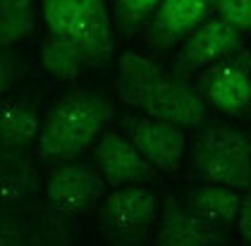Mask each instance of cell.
Masks as SVG:
<instances>
[{
	"mask_svg": "<svg viewBox=\"0 0 251 246\" xmlns=\"http://www.w3.org/2000/svg\"><path fill=\"white\" fill-rule=\"evenodd\" d=\"M117 91L139 110L179 127H199L206 117V100L192 84L165 74L153 60L122 53L117 60Z\"/></svg>",
	"mask_w": 251,
	"mask_h": 246,
	"instance_id": "6da1fadb",
	"label": "cell"
},
{
	"mask_svg": "<svg viewBox=\"0 0 251 246\" xmlns=\"http://www.w3.org/2000/svg\"><path fill=\"white\" fill-rule=\"evenodd\" d=\"M110 117L113 108L100 96H77L60 100L41 124L39 153L60 163L75 160L96 144Z\"/></svg>",
	"mask_w": 251,
	"mask_h": 246,
	"instance_id": "7a4b0ae2",
	"label": "cell"
},
{
	"mask_svg": "<svg viewBox=\"0 0 251 246\" xmlns=\"http://www.w3.org/2000/svg\"><path fill=\"white\" fill-rule=\"evenodd\" d=\"M50 36L70 43L84 65L105 62L113 53V24L103 0H41Z\"/></svg>",
	"mask_w": 251,
	"mask_h": 246,
	"instance_id": "3957f363",
	"label": "cell"
},
{
	"mask_svg": "<svg viewBox=\"0 0 251 246\" xmlns=\"http://www.w3.org/2000/svg\"><path fill=\"white\" fill-rule=\"evenodd\" d=\"M94 155L98 172L103 174L105 184H110L113 189L151 182L158 172L153 163L120 132L100 134Z\"/></svg>",
	"mask_w": 251,
	"mask_h": 246,
	"instance_id": "277c9868",
	"label": "cell"
},
{
	"mask_svg": "<svg viewBox=\"0 0 251 246\" xmlns=\"http://www.w3.org/2000/svg\"><path fill=\"white\" fill-rule=\"evenodd\" d=\"M125 134L144 153L158 172H175L187 151L184 127L158 120V117H132L125 122Z\"/></svg>",
	"mask_w": 251,
	"mask_h": 246,
	"instance_id": "5b68a950",
	"label": "cell"
},
{
	"mask_svg": "<svg viewBox=\"0 0 251 246\" xmlns=\"http://www.w3.org/2000/svg\"><path fill=\"white\" fill-rule=\"evenodd\" d=\"M158 198L144 184L120 187L105 196L100 208V227L113 234H141L155 220Z\"/></svg>",
	"mask_w": 251,
	"mask_h": 246,
	"instance_id": "8992f818",
	"label": "cell"
},
{
	"mask_svg": "<svg viewBox=\"0 0 251 246\" xmlns=\"http://www.w3.org/2000/svg\"><path fill=\"white\" fill-rule=\"evenodd\" d=\"M242 46V34L225 19H206L194 29L179 50V62L187 70H201L223 62Z\"/></svg>",
	"mask_w": 251,
	"mask_h": 246,
	"instance_id": "52a82bcc",
	"label": "cell"
},
{
	"mask_svg": "<svg viewBox=\"0 0 251 246\" xmlns=\"http://www.w3.org/2000/svg\"><path fill=\"white\" fill-rule=\"evenodd\" d=\"M100 177L103 174H98L86 163L60 165L46 184V196L60 210H81L103 196L105 179Z\"/></svg>",
	"mask_w": 251,
	"mask_h": 246,
	"instance_id": "ba28073f",
	"label": "cell"
},
{
	"mask_svg": "<svg viewBox=\"0 0 251 246\" xmlns=\"http://www.w3.org/2000/svg\"><path fill=\"white\" fill-rule=\"evenodd\" d=\"M203 98L225 115H239L251 105V76L239 62H218L203 76Z\"/></svg>",
	"mask_w": 251,
	"mask_h": 246,
	"instance_id": "9c48e42d",
	"label": "cell"
},
{
	"mask_svg": "<svg viewBox=\"0 0 251 246\" xmlns=\"http://www.w3.org/2000/svg\"><path fill=\"white\" fill-rule=\"evenodd\" d=\"M196 170L213 184L234 191L251 189V155L196 148Z\"/></svg>",
	"mask_w": 251,
	"mask_h": 246,
	"instance_id": "30bf717a",
	"label": "cell"
},
{
	"mask_svg": "<svg viewBox=\"0 0 251 246\" xmlns=\"http://www.w3.org/2000/svg\"><path fill=\"white\" fill-rule=\"evenodd\" d=\"M223 234L215 232L213 222L179 210H168L163 218V229L155 237V244L160 246H211L223 244Z\"/></svg>",
	"mask_w": 251,
	"mask_h": 246,
	"instance_id": "8fae6325",
	"label": "cell"
},
{
	"mask_svg": "<svg viewBox=\"0 0 251 246\" xmlns=\"http://www.w3.org/2000/svg\"><path fill=\"white\" fill-rule=\"evenodd\" d=\"M211 7V0H163L153 12V26L165 36H179L206 22Z\"/></svg>",
	"mask_w": 251,
	"mask_h": 246,
	"instance_id": "7c38bea8",
	"label": "cell"
},
{
	"mask_svg": "<svg viewBox=\"0 0 251 246\" xmlns=\"http://www.w3.org/2000/svg\"><path fill=\"white\" fill-rule=\"evenodd\" d=\"M239 203H242V198L237 196L234 189L208 182L206 187H201L189 198V213L201 218V220H206V222L218 225V222L234 220L237 213H239Z\"/></svg>",
	"mask_w": 251,
	"mask_h": 246,
	"instance_id": "4fadbf2b",
	"label": "cell"
},
{
	"mask_svg": "<svg viewBox=\"0 0 251 246\" xmlns=\"http://www.w3.org/2000/svg\"><path fill=\"white\" fill-rule=\"evenodd\" d=\"M0 129H2V151L22 148L29 141L39 139V132H41L39 115L26 103H12V100H7L2 105Z\"/></svg>",
	"mask_w": 251,
	"mask_h": 246,
	"instance_id": "5bb4252c",
	"label": "cell"
},
{
	"mask_svg": "<svg viewBox=\"0 0 251 246\" xmlns=\"http://www.w3.org/2000/svg\"><path fill=\"white\" fill-rule=\"evenodd\" d=\"M36 12L34 0H0V41L2 46H17L34 34Z\"/></svg>",
	"mask_w": 251,
	"mask_h": 246,
	"instance_id": "9a60e30c",
	"label": "cell"
},
{
	"mask_svg": "<svg viewBox=\"0 0 251 246\" xmlns=\"http://www.w3.org/2000/svg\"><path fill=\"white\" fill-rule=\"evenodd\" d=\"M41 62L60 81H75L84 67V60L79 57L77 50L70 43L60 41L58 36H50V34L41 43Z\"/></svg>",
	"mask_w": 251,
	"mask_h": 246,
	"instance_id": "2e32d148",
	"label": "cell"
},
{
	"mask_svg": "<svg viewBox=\"0 0 251 246\" xmlns=\"http://www.w3.org/2000/svg\"><path fill=\"white\" fill-rule=\"evenodd\" d=\"M196 148H208V151H227L239 155H251V139L230 127H211L199 136Z\"/></svg>",
	"mask_w": 251,
	"mask_h": 246,
	"instance_id": "e0dca14e",
	"label": "cell"
},
{
	"mask_svg": "<svg viewBox=\"0 0 251 246\" xmlns=\"http://www.w3.org/2000/svg\"><path fill=\"white\" fill-rule=\"evenodd\" d=\"M211 5L227 24L251 31V0H211Z\"/></svg>",
	"mask_w": 251,
	"mask_h": 246,
	"instance_id": "ac0fdd59",
	"label": "cell"
},
{
	"mask_svg": "<svg viewBox=\"0 0 251 246\" xmlns=\"http://www.w3.org/2000/svg\"><path fill=\"white\" fill-rule=\"evenodd\" d=\"M163 0H120V10L122 15L129 19H139V17H146L155 12V7L160 5Z\"/></svg>",
	"mask_w": 251,
	"mask_h": 246,
	"instance_id": "d6986e66",
	"label": "cell"
},
{
	"mask_svg": "<svg viewBox=\"0 0 251 246\" xmlns=\"http://www.w3.org/2000/svg\"><path fill=\"white\" fill-rule=\"evenodd\" d=\"M237 229H239V234L244 237V239H249L251 242V189L247 191V196L242 198V203H239V213H237Z\"/></svg>",
	"mask_w": 251,
	"mask_h": 246,
	"instance_id": "ffe728a7",
	"label": "cell"
}]
</instances>
